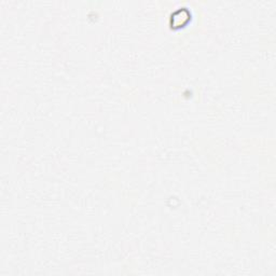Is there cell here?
Instances as JSON below:
<instances>
[{
    "mask_svg": "<svg viewBox=\"0 0 276 276\" xmlns=\"http://www.w3.org/2000/svg\"><path fill=\"white\" fill-rule=\"evenodd\" d=\"M191 20V13L186 8H179L170 15V25L172 28H180L187 25Z\"/></svg>",
    "mask_w": 276,
    "mask_h": 276,
    "instance_id": "cell-1",
    "label": "cell"
}]
</instances>
